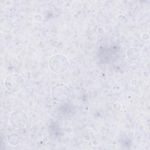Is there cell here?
I'll return each instance as SVG.
<instances>
[{
    "label": "cell",
    "mask_w": 150,
    "mask_h": 150,
    "mask_svg": "<svg viewBox=\"0 0 150 150\" xmlns=\"http://www.w3.org/2000/svg\"><path fill=\"white\" fill-rule=\"evenodd\" d=\"M140 52L139 49L135 47H129L127 52V56L130 60H137L140 57Z\"/></svg>",
    "instance_id": "8992f818"
},
{
    "label": "cell",
    "mask_w": 150,
    "mask_h": 150,
    "mask_svg": "<svg viewBox=\"0 0 150 150\" xmlns=\"http://www.w3.org/2000/svg\"><path fill=\"white\" fill-rule=\"evenodd\" d=\"M70 88L64 83H57L51 89L52 98L56 102L64 103L67 101L71 97Z\"/></svg>",
    "instance_id": "7a4b0ae2"
},
{
    "label": "cell",
    "mask_w": 150,
    "mask_h": 150,
    "mask_svg": "<svg viewBox=\"0 0 150 150\" xmlns=\"http://www.w3.org/2000/svg\"><path fill=\"white\" fill-rule=\"evenodd\" d=\"M14 23L9 18H4L0 21V30L3 33H9L13 29Z\"/></svg>",
    "instance_id": "5b68a950"
},
{
    "label": "cell",
    "mask_w": 150,
    "mask_h": 150,
    "mask_svg": "<svg viewBox=\"0 0 150 150\" xmlns=\"http://www.w3.org/2000/svg\"><path fill=\"white\" fill-rule=\"evenodd\" d=\"M115 104L117 105V107L113 105V108H114L115 111H118V110H120L121 109V104H119V103H115Z\"/></svg>",
    "instance_id": "ba28073f"
},
{
    "label": "cell",
    "mask_w": 150,
    "mask_h": 150,
    "mask_svg": "<svg viewBox=\"0 0 150 150\" xmlns=\"http://www.w3.org/2000/svg\"><path fill=\"white\" fill-rule=\"evenodd\" d=\"M25 85V81L21 75L12 73L8 75L5 79V86L10 92L17 93L22 90Z\"/></svg>",
    "instance_id": "3957f363"
},
{
    "label": "cell",
    "mask_w": 150,
    "mask_h": 150,
    "mask_svg": "<svg viewBox=\"0 0 150 150\" xmlns=\"http://www.w3.org/2000/svg\"><path fill=\"white\" fill-rule=\"evenodd\" d=\"M21 140V137L17 133L12 132L8 135L7 137V141L11 146L18 145Z\"/></svg>",
    "instance_id": "52a82bcc"
},
{
    "label": "cell",
    "mask_w": 150,
    "mask_h": 150,
    "mask_svg": "<svg viewBox=\"0 0 150 150\" xmlns=\"http://www.w3.org/2000/svg\"><path fill=\"white\" fill-rule=\"evenodd\" d=\"M48 64L52 71L56 74H60L64 73L68 69L69 62L64 55L56 54L50 58Z\"/></svg>",
    "instance_id": "6da1fadb"
},
{
    "label": "cell",
    "mask_w": 150,
    "mask_h": 150,
    "mask_svg": "<svg viewBox=\"0 0 150 150\" xmlns=\"http://www.w3.org/2000/svg\"><path fill=\"white\" fill-rule=\"evenodd\" d=\"M9 121L10 124L13 128L21 129L26 125L28 118L26 114L23 111L16 110L11 114Z\"/></svg>",
    "instance_id": "277c9868"
}]
</instances>
